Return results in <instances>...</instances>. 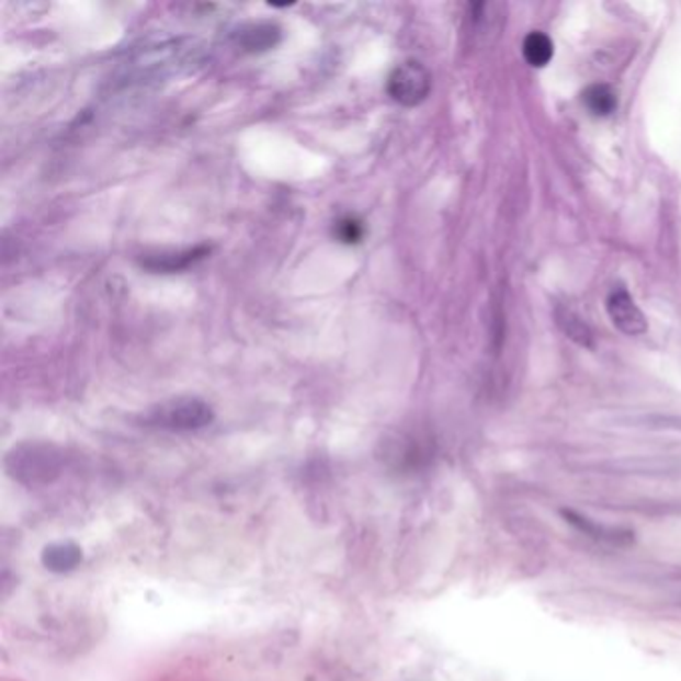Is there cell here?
I'll return each instance as SVG.
<instances>
[{"instance_id":"obj_1","label":"cell","mask_w":681,"mask_h":681,"mask_svg":"<svg viewBox=\"0 0 681 681\" xmlns=\"http://www.w3.org/2000/svg\"><path fill=\"white\" fill-rule=\"evenodd\" d=\"M213 408L198 398H174L150 413V424L167 430H201L213 422Z\"/></svg>"},{"instance_id":"obj_2","label":"cell","mask_w":681,"mask_h":681,"mask_svg":"<svg viewBox=\"0 0 681 681\" xmlns=\"http://www.w3.org/2000/svg\"><path fill=\"white\" fill-rule=\"evenodd\" d=\"M386 89H388L391 101L402 106H418L430 94L432 77L428 68L420 65L418 60H406L391 70Z\"/></svg>"},{"instance_id":"obj_3","label":"cell","mask_w":681,"mask_h":681,"mask_svg":"<svg viewBox=\"0 0 681 681\" xmlns=\"http://www.w3.org/2000/svg\"><path fill=\"white\" fill-rule=\"evenodd\" d=\"M605 308H608V314H610L615 328L622 330L624 334H644L648 330V322H646L644 314L624 288H615L614 292H610Z\"/></svg>"},{"instance_id":"obj_4","label":"cell","mask_w":681,"mask_h":681,"mask_svg":"<svg viewBox=\"0 0 681 681\" xmlns=\"http://www.w3.org/2000/svg\"><path fill=\"white\" fill-rule=\"evenodd\" d=\"M279 29L274 24H252L250 29L238 31V45L245 46L246 50H266L270 46L276 45L279 41Z\"/></svg>"},{"instance_id":"obj_5","label":"cell","mask_w":681,"mask_h":681,"mask_svg":"<svg viewBox=\"0 0 681 681\" xmlns=\"http://www.w3.org/2000/svg\"><path fill=\"white\" fill-rule=\"evenodd\" d=\"M208 252V248L206 246H201V248H194V250H186V252H180V254H170V257H150L146 258L145 264L146 269L155 270V272H177V270L186 269V266H191L192 262H196V260H201L204 254Z\"/></svg>"},{"instance_id":"obj_6","label":"cell","mask_w":681,"mask_h":681,"mask_svg":"<svg viewBox=\"0 0 681 681\" xmlns=\"http://www.w3.org/2000/svg\"><path fill=\"white\" fill-rule=\"evenodd\" d=\"M581 102L593 116H610L617 109V99H615L614 90L608 84H592L583 90Z\"/></svg>"},{"instance_id":"obj_7","label":"cell","mask_w":681,"mask_h":681,"mask_svg":"<svg viewBox=\"0 0 681 681\" xmlns=\"http://www.w3.org/2000/svg\"><path fill=\"white\" fill-rule=\"evenodd\" d=\"M82 559V554L77 546L72 544H55V546H48L43 554V561H45L46 568L50 571H65L75 570Z\"/></svg>"},{"instance_id":"obj_8","label":"cell","mask_w":681,"mask_h":681,"mask_svg":"<svg viewBox=\"0 0 681 681\" xmlns=\"http://www.w3.org/2000/svg\"><path fill=\"white\" fill-rule=\"evenodd\" d=\"M525 63L530 67L544 68L554 56V43L549 41V36L544 33H530L525 36L524 46Z\"/></svg>"},{"instance_id":"obj_9","label":"cell","mask_w":681,"mask_h":681,"mask_svg":"<svg viewBox=\"0 0 681 681\" xmlns=\"http://www.w3.org/2000/svg\"><path fill=\"white\" fill-rule=\"evenodd\" d=\"M336 235H338L342 242L354 245V242L362 240L364 228H362V224L357 223L356 218H344V220L338 223V232Z\"/></svg>"}]
</instances>
